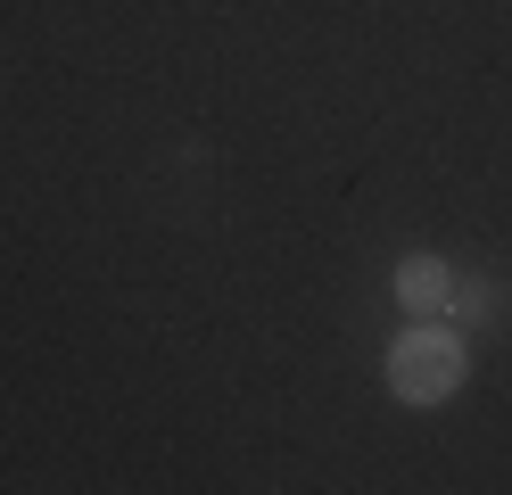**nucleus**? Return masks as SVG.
Returning a JSON list of instances; mask_svg holds the SVG:
<instances>
[{
  "instance_id": "1",
  "label": "nucleus",
  "mask_w": 512,
  "mask_h": 495,
  "mask_svg": "<svg viewBox=\"0 0 512 495\" xmlns=\"http://www.w3.org/2000/svg\"><path fill=\"white\" fill-rule=\"evenodd\" d=\"M471 372V347L463 330H438V322H413L405 339H389V388L405 405H446Z\"/></svg>"
},
{
  "instance_id": "2",
  "label": "nucleus",
  "mask_w": 512,
  "mask_h": 495,
  "mask_svg": "<svg viewBox=\"0 0 512 495\" xmlns=\"http://www.w3.org/2000/svg\"><path fill=\"white\" fill-rule=\"evenodd\" d=\"M446 289H455V264H446V256H405L397 264V306L405 314H438Z\"/></svg>"
}]
</instances>
